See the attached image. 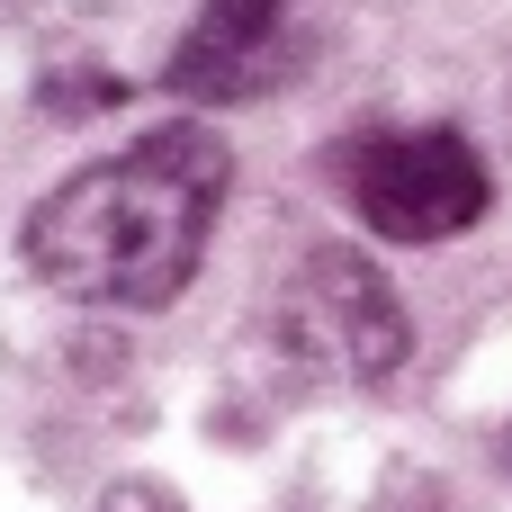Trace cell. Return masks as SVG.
<instances>
[{
  "instance_id": "obj_1",
  "label": "cell",
  "mask_w": 512,
  "mask_h": 512,
  "mask_svg": "<svg viewBox=\"0 0 512 512\" xmlns=\"http://www.w3.org/2000/svg\"><path fill=\"white\" fill-rule=\"evenodd\" d=\"M225 189H234L225 135L198 126V117H171V126L135 135L126 153L72 171L63 189H45L18 225V252L72 306L153 315L198 279Z\"/></svg>"
},
{
  "instance_id": "obj_2",
  "label": "cell",
  "mask_w": 512,
  "mask_h": 512,
  "mask_svg": "<svg viewBox=\"0 0 512 512\" xmlns=\"http://www.w3.org/2000/svg\"><path fill=\"white\" fill-rule=\"evenodd\" d=\"M270 342L324 378V387H378L405 369V306L387 288V270L369 252H342V243H315L288 279H279V306H270Z\"/></svg>"
},
{
  "instance_id": "obj_3",
  "label": "cell",
  "mask_w": 512,
  "mask_h": 512,
  "mask_svg": "<svg viewBox=\"0 0 512 512\" xmlns=\"http://www.w3.org/2000/svg\"><path fill=\"white\" fill-rule=\"evenodd\" d=\"M342 198L387 243H450L486 216L495 180L459 126H378L342 144Z\"/></svg>"
},
{
  "instance_id": "obj_4",
  "label": "cell",
  "mask_w": 512,
  "mask_h": 512,
  "mask_svg": "<svg viewBox=\"0 0 512 512\" xmlns=\"http://www.w3.org/2000/svg\"><path fill=\"white\" fill-rule=\"evenodd\" d=\"M306 36H297V0H207L171 63H162V90L189 99V108H243L261 90H279L297 72Z\"/></svg>"
},
{
  "instance_id": "obj_5",
  "label": "cell",
  "mask_w": 512,
  "mask_h": 512,
  "mask_svg": "<svg viewBox=\"0 0 512 512\" xmlns=\"http://www.w3.org/2000/svg\"><path fill=\"white\" fill-rule=\"evenodd\" d=\"M99 512H180V495H171V486L126 477V486H108V495H99Z\"/></svg>"
},
{
  "instance_id": "obj_6",
  "label": "cell",
  "mask_w": 512,
  "mask_h": 512,
  "mask_svg": "<svg viewBox=\"0 0 512 512\" xmlns=\"http://www.w3.org/2000/svg\"><path fill=\"white\" fill-rule=\"evenodd\" d=\"M504 468H512V432H504Z\"/></svg>"
}]
</instances>
